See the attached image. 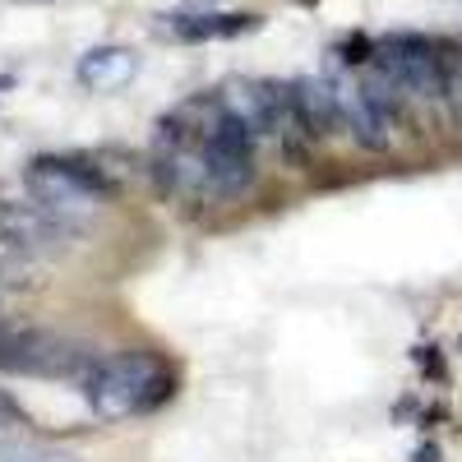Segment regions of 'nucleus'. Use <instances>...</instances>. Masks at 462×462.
Returning a JSON list of instances; mask_svg holds the SVG:
<instances>
[{
  "instance_id": "1",
  "label": "nucleus",
  "mask_w": 462,
  "mask_h": 462,
  "mask_svg": "<svg viewBox=\"0 0 462 462\" xmlns=\"http://www.w3.org/2000/svg\"><path fill=\"white\" fill-rule=\"evenodd\" d=\"M162 393H171V383L162 379V365L158 356L148 352H116V356H102L93 365V374L84 379V398L97 416L106 420H121L130 411H143L152 407Z\"/></svg>"
},
{
  "instance_id": "2",
  "label": "nucleus",
  "mask_w": 462,
  "mask_h": 462,
  "mask_svg": "<svg viewBox=\"0 0 462 462\" xmlns=\"http://www.w3.org/2000/svg\"><path fill=\"white\" fill-rule=\"evenodd\" d=\"M0 365L19 370V374H47V379H88L97 356L88 342H74L65 333H42V328H28V333H5L0 337Z\"/></svg>"
},
{
  "instance_id": "3",
  "label": "nucleus",
  "mask_w": 462,
  "mask_h": 462,
  "mask_svg": "<svg viewBox=\"0 0 462 462\" xmlns=\"http://www.w3.org/2000/svg\"><path fill=\"white\" fill-rule=\"evenodd\" d=\"M254 130L245 121H236L222 102L208 106V121L199 125V143L213 162V180H217V195L231 199L241 189L254 185Z\"/></svg>"
},
{
  "instance_id": "4",
  "label": "nucleus",
  "mask_w": 462,
  "mask_h": 462,
  "mask_svg": "<svg viewBox=\"0 0 462 462\" xmlns=\"http://www.w3.org/2000/svg\"><path fill=\"white\" fill-rule=\"evenodd\" d=\"M28 189L37 204L51 208L65 222L84 217L111 199V180L102 171H88L84 162H37L28 171Z\"/></svg>"
},
{
  "instance_id": "5",
  "label": "nucleus",
  "mask_w": 462,
  "mask_h": 462,
  "mask_svg": "<svg viewBox=\"0 0 462 462\" xmlns=\"http://www.w3.org/2000/svg\"><path fill=\"white\" fill-rule=\"evenodd\" d=\"M379 69L407 93V97H444L448 93V65L435 56L426 37H389L379 47Z\"/></svg>"
},
{
  "instance_id": "6",
  "label": "nucleus",
  "mask_w": 462,
  "mask_h": 462,
  "mask_svg": "<svg viewBox=\"0 0 462 462\" xmlns=\"http://www.w3.org/2000/svg\"><path fill=\"white\" fill-rule=\"evenodd\" d=\"M328 84H333V97H337L342 130L352 134L361 148H370V152H383V148H389L393 121L379 111V102L365 93V84H352V79H328Z\"/></svg>"
},
{
  "instance_id": "7",
  "label": "nucleus",
  "mask_w": 462,
  "mask_h": 462,
  "mask_svg": "<svg viewBox=\"0 0 462 462\" xmlns=\"http://www.w3.org/2000/svg\"><path fill=\"white\" fill-rule=\"evenodd\" d=\"M291 106H296V121H300V130H305V139H310V143L333 139L342 130L337 97H333V84L328 79H300L291 88Z\"/></svg>"
},
{
  "instance_id": "8",
  "label": "nucleus",
  "mask_w": 462,
  "mask_h": 462,
  "mask_svg": "<svg viewBox=\"0 0 462 462\" xmlns=\"http://www.w3.org/2000/svg\"><path fill=\"white\" fill-rule=\"evenodd\" d=\"M134 69H139V56L125 51V47H102V51H88L79 60V79L93 88V93H111V88H121L134 79Z\"/></svg>"
},
{
  "instance_id": "9",
  "label": "nucleus",
  "mask_w": 462,
  "mask_h": 462,
  "mask_svg": "<svg viewBox=\"0 0 462 462\" xmlns=\"http://www.w3.org/2000/svg\"><path fill=\"white\" fill-rule=\"evenodd\" d=\"M0 462H74V457L51 453V448H32V444H10V448H0Z\"/></svg>"
}]
</instances>
